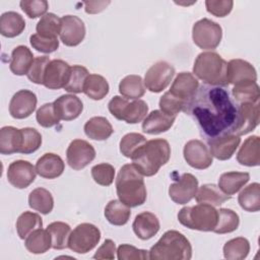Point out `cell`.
<instances>
[{
  "mask_svg": "<svg viewBox=\"0 0 260 260\" xmlns=\"http://www.w3.org/2000/svg\"><path fill=\"white\" fill-rule=\"evenodd\" d=\"M184 112L195 120L201 134L210 140L233 133L238 118V103L225 86L202 84Z\"/></svg>",
  "mask_w": 260,
  "mask_h": 260,
  "instance_id": "cell-1",
  "label": "cell"
},
{
  "mask_svg": "<svg viewBox=\"0 0 260 260\" xmlns=\"http://www.w3.org/2000/svg\"><path fill=\"white\" fill-rule=\"evenodd\" d=\"M171 157V146L166 139L146 141L132 155V165L142 176H154Z\"/></svg>",
  "mask_w": 260,
  "mask_h": 260,
  "instance_id": "cell-2",
  "label": "cell"
},
{
  "mask_svg": "<svg viewBox=\"0 0 260 260\" xmlns=\"http://www.w3.org/2000/svg\"><path fill=\"white\" fill-rule=\"evenodd\" d=\"M116 191L119 200L129 207H137L146 201L147 191L142 175L130 164L124 165L116 179Z\"/></svg>",
  "mask_w": 260,
  "mask_h": 260,
  "instance_id": "cell-3",
  "label": "cell"
},
{
  "mask_svg": "<svg viewBox=\"0 0 260 260\" xmlns=\"http://www.w3.org/2000/svg\"><path fill=\"white\" fill-rule=\"evenodd\" d=\"M192 246L189 240L178 231H168L151 247L149 259L152 260H190Z\"/></svg>",
  "mask_w": 260,
  "mask_h": 260,
  "instance_id": "cell-4",
  "label": "cell"
},
{
  "mask_svg": "<svg viewBox=\"0 0 260 260\" xmlns=\"http://www.w3.org/2000/svg\"><path fill=\"white\" fill-rule=\"evenodd\" d=\"M228 62L215 52H202L195 59L193 73L208 85L226 86Z\"/></svg>",
  "mask_w": 260,
  "mask_h": 260,
  "instance_id": "cell-5",
  "label": "cell"
},
{
  "mask_svg": "<svg viewBox=\"0 0 260 260\" xmlns=\"http://www.w3.org/2000/svg\"><path fill=\"white\" fill-rule=\"evenodd\" d=\"M217 217L218 213L214 206L205 203L185 206L178 213V220L182 225L201 232H213Z\"/></svg>",
  "mask_w": 260,
  "mask_h": 260,
  "instance_id": "cell-6",
  "label": "cell"
},
{
  "mask_svg": "<svg viewBox=\"0 0 260 260\" xmlns=\"http://www.w3.org/2000/svg\"><path fill=\"white\" fill-rule=\"evenodd\" d=\"M110 113L118 120L128 124H136L144 120L148 112L147 104L142 100L129 102L128 99L115 95L108 105Z\"/></svg>",
  "mask_w": 260,
  "mask_h": 260,
  "instance_id": "cell-7",
  "label": "cell"
},
{
  "mask_svg": "<svg viewBox=\"0 0 260 260\" xmlns=\"http://www.w3.org/2000/svg\"><path fill=\"white\" fill-rule=\"evenodd\" d=\"M222 38L221 26L208 18H202L193 24L192 39L194 44L202 50H214Z\"/></svg>",
  "mask_w": 260,
  "mask_h": 260,
  "instance_id": "cell-8",
  "label": "cell"
},
{
  "mask_svg": "<svg viewBox=\"0 0 260 260\" xmlns=\"http://www.w3.org/2000/svg\"><path fill=\"white\" fill-rule=\"evenodd\" d=\"M101 240V232L92 223L83 222L78 224L70 234L68 248L77 253L85 254L91 251Z\"/></svg>",
  "mask_w": 260,
  "mask_h": 260,
  "instance_id": "cell-9",
  "label": "cell"
},
{
  "mask_svg": "<svg viewBox=\"0 0 260 260\" xmlns=\"http://www.w3.org/2000/svg\"><path fill=\"white\" fill-rule=\"evenodd\" d=\"M175 68L166 61H158L151 65L144 76V85L151 92L162 91L172 81Z\"/></svg>",
  "mask_w": 260,
  "mask_h": 260,
  "instance_id": "cell-10",
  "label": "cell"
},
{
  "mask_svg": "<svg viewBox=\"0 0 260 260\" xmlns=\"http://www.w3.org/2000/svg\"><path fill=\"white\" fill-rule=\"evenodd\" d=\"M95 157L93 146L83 139H74L66 150V158L69 167L79 171L88 166Z\"/></svg>",
  "mask_w": 260,
  "mask_h": 260,
  "instance_id": "cell-11",
  "label": "cell"
},
{
  "mask_svg": "<svg viewBox=\"0 0 260 260\" xmlns=\"http://www.w3.org/2000/svg\"><path fill=\"white\" fill-rule=\"evenodd\" d=\"M260 103L238 104V118L233 133L241 136L253 131L259 124Z\"/></svg>",
  "mask_w": 260,
  "mask_h": 260,
  "instance_id": "cell-12",
  "label": "cell"
},
{
  "mask_svg": "<svg viewBox=\"0 0 260 260\" xmlns=\"http://www.w3.org/2000/svg\"><path fill=\"white\" fill-rule=\"evenodd\" d=\"M198 180L190 173L183 174L178 181L169 187V196L177 204H186L196 195Z\"/></svg>",
  "mask_w": 260,
  "mask_h": 260,
  "instance_id": "cell-13",
  "label": "cell"
},
{
  "mask_svg": "<svg viewBox=\"0 0 260 260\" xmlns=\"http://www.w3.org/2000/svg\"><path fill=\"white\" fill-rule=\"evenodd\" d=\"M84 22L75 15H64L61 17L60 40L68 47L78 46L85 37Z\"/></svg>",
  "mask_w": 260,
  "mask_h": 260,
  "instance_id": "cell-14",
  "label": "cell"
},
{
  "mask_svg": "<svg viewBox=\"0 0 260 260\" xmlns=\"http://www.w3.org/2000/svg\"><path fill=\"white\" fill-rule=\"evenodd\" d=\"M183 154L187 164L197 170L207 169L212 164V155L208 147L198 139L189 140L184 146Z\"/></svg>",
  "mask_w": 260,
  "mask_h": 260,
  "instance_id": "cell-15",
  "label": "cell"
},
{
  "mask_svg": "<svg viewBox=\"0 0 260 260\" xmlns=\"http://www.w3.org/2000/svg\"><path fill=\"white\" fill-rule=\"evenodd\" d=\"M36 175V168L27 160H14L7 169V180L17 189L27 188L35 181Z\"/></svg>",
  "mask_w": 260,
  "mask_h": 260,
  "instance_id": "cell-16",
  "label": "cell"
},
{
  "mask_svg": "<svg viewBox=\"0 0 260 260\" xmlns=\"http://www.w3.org/2000/svg\"><path fill=\"white\" fill-rule=\"evenodd\" d=\"M37 95L28 89H20L13 94L9 103V114L14 119L29 117L37 107Z\"/></svg>",
  "mask_w": 260,
  "mask_h": 260,
  "instance_id": "cell-17",
  "label": "cell"
},
{
  "mask_svg": "<svg viewBox=\"0 0 260 260\" xmlns=\"http://www.w3.org/2000/svg\"><path fill=\"white\" fill-rule=\"evenodd\" d=\"M226 79L229 84L256 82L257 72L252 64L242 59H233L226 65Z\"/></svg>",
  "mask_w": 260,
  "mask_h": 260,
  "instance_id": "cell-18",
  "label": "cell"
},
{
  "mask_svg": "<svg viewBox=\"0 0 260 260\" xmlns=\"http://www.w3.org/2000/svg\"><path fill=\"white\" fill-rule=\"evenodd\" d=\"M198 87L199 81L191 72H181L176 76L169 92L188 105Z\"/></svg>",
  "mask_w": 260,
  "mask_h": 260,
  "instance_id": "cell-19",
  "label": "cell"
},
{
  "mask_svg": "<svg viewBox=\"0 0 260 260\" xmlns=\"http://www.w3.org/2000/svg\"><path fill=\"white\" fill-rule=\"evenodd\" d=\"M70 72V66L67 62L55 59L52 60L45 71L43 84L49 89L64 88L67 83Z\"/></svg>",
  "mask_w": 260,
  "mask_h": 260,
  "instance_id": "cell-20",
  "label": "cell"
},
{
  "mask_svg": "<svg viewBox=\"0 0 260 260\" xmlns=\"http://www.w3.org/2000/svg\"><path fill=\"white\" fill-rule=\"evenodd\" d=\"M207 142L212 156L219 160H226L230 159L236 152L238 146L240 145L241 138L234 133H229L207 140Z\"/></svg>",
  "mask_w": 260,
  "mask_h": 260,
  "instance_id": "cell-21",
  "label": "cell"
},
{
  "mask_svg": "<svg viewBox=\"0 0 260 260\" xmlns=\"http://www.w3.org/2000/svg\"><path fill=\"white\" fill-rule=\"evenodd\" d=\"M53 104L58 118L63 121L76 119L83 110L81 100L74 94H63L55 100Z\"/></svg>",
  "mask_w": 260,
  "mask_h": 260,
  "instance_id": "cell-22",
  "label": "cell"
},
{
  "mask_svg": "<svg viewBox=\"0 0 260 260\" xmlns=\"http://www.w3.org/2000/svg\"><path fill=\"white\" fill-rule=\"evenodd\" d=\"M134 234L140 240H149L154 237L160 228L157 216L149 211H143L135 216L132 223Z\"/></svg>",
  "mask_w": 260,
  "mask_h": 260,
  "instance_id": "cell-23",
  "label": "cell"
},
{
  "mask_svg": "<svg viewBox=\"0 0 260 260\" xmlns=\"http://www.w3.org/2000/svg\"><path fill=\"white\" fill-rule=\"evenodd\" d=\"M65 169L63 159L55 153L47 152L42 155L36 164V172L45 179H56L60 177Z\"/></svg>",
  "mask_w": 260,
  "mask_h": 260,
  "instance_id": "cell-24",
  "label": "cell"
},
{
  "mask_svg": "<svg viewBox=\"0 0 260 260\" xmlns=\"http://www.w3.org/2000/svg\"><path fill=\"white\" fill-rule=\"evenodd\" d=\"M176 116H169L160 110L150 112L142 122L143 132L151 135L159 134L168 131L174 124Z\"/></svg>",
  "mask_w": 260,
  "mask_h": 260,
  "instance_id": "cell-25",
  "label": "cell"
},
{
  "mask_svg": "<svg viewBox=\"0 0 260 260\" xmlns=\"http://www.w3.org/2000/svg\"><path fill=\"white\" fill-rule=\"evenodd\" d=\"M237 160L242 166L256 167L260 164V139L257 135L248 137L242 144Z\"/></svg>",
  "mask_w": 260,
  "mask_h": 260,
  "instance_id": "cell-26",
  "label": "cell"
},
{
  "mask_svg": "<svg viewBox=\"0 0 260 260\" xmlns=\"http://www.w3.org/2000/svg\"><path fill=\"white\" fill-rule=\"evenodd\" d=\"M34 54L25 46H17L12 50L9 63L10 71L18 76L27 74L34 63Z\"/></svg>",
  "mask_w": 260,
  "mask_h": 260,
  "instance_id": "cell-27",
  "label": "cell"
},
{
  "mask_svg": "<svg viewBox=\"0 0 260 260\" xmlns=\"http://www.w3.org/2000/svg\"><path fill=\"white\" fill-rule=\"evenodd\" d=\"M22 144V131L13 126H4L0 130V152L12 154L19 152Z\"/></svg>",
  "mask_w": 260,
  "mask_h": 260,
  "instance_id": "cell-28",
  "label": "cell"
},
{
  "mask_svg": "<svg viewBox=\"0 0 260 260\" xmlns=\"http://www.w3.org/2000/svg\"><path fill=\"white\" fill-rule=\"evenodd\" d=\"M250 180L249 173L246 172H226L218 179L219 189L226 195H234L240 191Z\"/></svg>",
  "mask_w": 260,
  "mask_h": 260,
  "instance_id": "cell-29",
  "label": "cell"
},
{
  "mask_svg": "<svg viewBox=\"0 0 260 260\" xmlns=\"http://www.w3.org/2000/svg\"><path fill=\"white\" fill-rule=\"evenodd\" d=\"M114 132L112 124L105 117H92L84 124L85 135L93 140H106Z\"/></svg>",
  "mask_w": 260,
  "mask_h": 260,
  "instance_id": "cell-30",
  "label": "cell"
},
{
  "mask_svg": "<svg viewBox=\"0 0 260 260\" xmlns=\"http://www.w3.org/2000/svg\"><path fill=\"white\" fill-rule=\"evenodd\" d=\"M25 28L23 17L14 11L4 12L0 17V34L5 38L19 36Z\"/></svg>",
  "mask_w": 260,
  "mask_h": 260,
  "instance_id": "cell-31",
  "label": "cell"
},
{
  "mask_svg": "<svg viewBox=\"0 0 260 260\" xmlns=\"http://www.w3.org/2000/svg\"><path fill=\"white\" fill-rule=\"evenodd\" d=\"M232 196L224 194L214 184H204L196 192L195 199L198 203H205L212 206H219L230 200Z\"/></svg>",
  "mask_w": 260,
  "mask_h": 260,
  "instance_id": "cell-32",
  "label": "cell"
},
{
  "mask_svg": "<svg viewBox=\"0 0 260 260\" xmlns=\"http://www.w3.org/2000/svg\"><path fill=\"white\" fill-rule=\"evenodd\" d=\"M24 246L32 254H43L52 248L51 236L47 230L37 229L25 238Z\"/></svg>",
  "mask_w": 260,
  "mask_h": 260,
  "instance_id": "cell-33",
  "label": "cell"
},
{
  "mask_svg": "<svg viewBox=\"0 0 260 260\" xmlns=\"http://www.w3.org/2000/svg\"><path fill=\"white\" fill-rule=\"evenodd\" d=\"M130 215V207L120 200H111L105 207V216L107 220L114 225L126 224Z\"/></svg>",
  "mask_w": 260,
  "mask_h": 260,
  "instance_id": "cell-34",
  "label": "cell"
},
{
  "mask_svg": "<svg viewBox=\"0 0 260 260\" xmlns=\"http://www.w3.org/2000/svg\"><path fill=\"white\" fill-rule=\"evenodd\" d=\"M119 92L126 99L139 100L145 93L142 77L135 74L125 76L119 83Z\"/></svg>",
  "mask_w": 260,
  "mask_h": 260,
  "instance_id": "cell-35",
  "label": "cell"
},
{
  "mask_svg": "<svg viewBox=\"0 0 260 260\" xmlns=\"http://www.w3.org/2000/svg\"><path fill=\"white\" fill-rule=\"evenodd\" d=\"M28 205L42 214H48L53 210L54 199L51 192L43 187L34 189L28 195Z\"/></svg>",
  "mask_w": 260,
  "mask_h": 260,
  "instance_id": "cell-36",
  "label": "cell"
},
{
  "mask_svg": "<svg viewBox=\"0 0 260 260\" xmlns=\"http://www.w3.org/2000/svg\"><path fill=\"white\" fill-rule=\"evenodd\" d=\"M109 89L107 79L100 74H89L83 86V92L94 101L103 100L108 94Z\"/></svg>",
  "mask_w": 260,
  "mask_h": 260,
  "instance_id": "cell-37",
  "label": "cell"
},
{
  "mask_svg": "<svg viewBox=\"0 0 260 260\" xmlns=\"http://www.w3.org/2000/svg\"><path fill=\"white\" fill-rule=\"evenodd\" d=\"M240 206L248 212H257L260 209V185L252 183L245 187L238 196Z\"/></svg>",
  "mask_w": 260,
  "mask_h": 260,
  "instance_id": "cell-38",
  "label": "cell"
},
{
  "mask_svg": "<svg viewBox=\"0 0 260 260\" xmlns=\"http://www.w3.org/2000/svg\"><path fill=\"white\" fill-rule=\"evenodd\" d=\"M47 231L51 236L52 248L55 250H63L68 248V241L71 234V228L63 221H54L47 226Z\"/></svg>",
  "mask_w": 260,
  "mask_h": 260,
  "instance_id": "cell-39",
  "label": "cell"
},
{
  "mask_svg": "<svg viewBox=\"0 0 260 260\" xmlns=\"http://www.w3.org/2000/svg\"><path fill=\"white\" fill-rule=\"evenodd\" d=\"M43 226L42 217L35 212L24 211L16 220L17 235L21 240H24L30 233Z\"/></svg>",
  "mask_w": 260,
  "mask_h": 260,
  "instance_id": "cell-40",
  "label": "cell"
},
{
  "mask_svg": "<svg viewBox=\"0 0 260 260\" xmlns=\"http://www.w3.org/2000/svg\"><path fill=\"white\" fill-rule=\"evenodd\" d=\"M61 28V18L54 13H46L37 23V34L43 38L58 39Z\"/></svg>",
  "mask_w": 260,
  "mask_h": 260,
  "instance_id": "cell-41",
  "label": "cell"
},
{
  "mask_svg": "<svg viewBox=\"0 0 260 260\" xmlns=\"http://www.w3.org/2000/svg\"><path fill=\"white\" fill-rule=\"evenodd\" d=\"M250 252V243L246 238L238 237L228 241L223 246V256L230 260H243Z\"/></svg>",
  "mask_w": 260,
  "mask_h": 260,
  "instance_id": "cell-42",
  "label": "cell"
},
{
  "mask_svg": "<svg viewBox=\"0 0 260 260\" xmlns=\"http://www.w3.org/2000/svg\"><path fill=\"white\" fill-rule=\"evenodd\" d=\"M218 217L217 223L213 232L219 235L229 234L236 231L240 223V217L238 213L229 208H219L217 210Z\"/></svg>",
  "mask_w": 260,
  "mask_h": 260,
  "instance_id": "cell-43",
  "label": "cell"
},
{
  "mask_svg": "<svg viewBox=\"0 0 260 260\" xmlns=\"http://www.w3.org/2000/svg\"><path fill=\"white\" fill-rule=\"evenodd\" d=\"M232 94L238 104L258 103L260 99V89L257 82L241 83L234 86Z\"/></svg>",
  "mask_w": 260,
  "mask_h": 260,
  "instance_id": "cell-44",
  "label": "cell"
},
{
  "mask_svg": "<svg viewBox=\"0 0 260 260\" xmlns=\"http://www.w3.org/2000/svg\"><path fill=\"white\" fill-rule=\"evenodd\" d=\"M89 75L87 69L81 65H73L70 67L68 80L64 89L72 93L83 92L84 82Z\"/></svg>",
  "mask_w": 260,
  "mask_h": 260,
  "instance_id": "cell-45",
  "label": "cell"
},
{
  "mask_svg": "<svg viewBox=\"0 0 260 260\" xmlns=\"http://www.w3.org/2000/svg\"><path fill=\"white\" fill-rule=\"evenodd\" d=\"M22 131V144L19 150V153L29 154L37 151L42 144V135L41 133L30 127H25L21 129Z\"/></svg>",
  "mask_w": 260,
  "mask_h": 260,
  "instance_id": "cell-46",
  "label": "cell"
},
{
  "mask_svg": "<svg viewBox=\"0 0 260 260\" xmlns=\"http://www.w3.org/2000/svg\"><path fill=\"white\" fill-rule=\"evenodd\" d=\"M146 138L140 133H128L120 140V152L128 158H131L133 153L144 143Z\"/></svg>",
  "mask_w": 260,
  "mask_h": 260,
  "instance_id": "cell-47",
  "label": "cell"
},
{
  "mask_svg": "<svg viewBox=\"0 0 260 260\" xmlns=\"http://www.w3.org/2000/svg\"><path fill=\"white\" fill-rule=\"evenodd\" d=\"M91 177L93 181L101 186H110L115 178V169L112 165L103 162L91 168Z\"/></svg>",
  "mask_w": 260,
  "mask_h": 260,
  "instance_id": "cell-48",
  "label": "cell"
},
{
  "mask_svg": "<svg viewBox=\"0 0 260 260\" xmlns=\"http://www.w3.org/2000/svg\"><path fill=\"white\" fill-rule=\"evenodd\" d=\"M158 106L162 113L169 116H176V117L179 114V112L184 111L185 108L187 107V105L184 102L174 96L169 91L162 94V96L159 100Z\"/></svg>",
  "mask_w": 260,
  "mask_h": 260,
  "instance_id": "cell-49",
  "label": "cell"
},
{
  "mask_svg": "<svg viewBox=\"0 0 260 260\" xmlns=\"http://www.w3.org/2000/svg\"><path fill=\"white\" fill-rule=\"evenodd\" d=\"M37 122L39 123L40 126L45 127V128H50L55 125H57L60 121L58 118L54 104L53 103H47L44 104L38 111H37Z\"/></svg>",
  "mask_w": 260,
  "mask_h": 260,
  "instance_id": "cell-50",
  "label": "cell"
},
{
  "mask_svg": "<svg viewBox=\"0 0 260 260\" xmlns=\"http://www.w3.org/2000/svg\"><path fill=\"white\" fill-rule=\"evenodd\" d=\"M51 62L48 56H40L35 58L34 63L30 69L27 72V78L36 83V84H43L44 82V74L48 64Z\"/></svg>",
  "mask_w": 260,
  "mask_h": 260,
  "instance_id": "cell-51",
  "label": "cell"
},
{
  "mask_svg": "<svg viewBox=\"0 0 260 260\" xmlns=\"http://www.w3.org/2000/svg\"><path fill=\"white\" fill-rule=\"evenodd\" d=\"M19 5L29 18L44 16L49 8V3L46 0H22Z\"/></svg>",
  "mask_w": 260,
  "mask_h": 260,
  "instance_id": "cell-52",
  "label": "cell"
},
{
  "mask_svg": "<svg viewBox=\"0 0 260 260\" xmlns=\"http://www.w3.org/2000/svg\"><path fill=\"white\" fill-rule=\"evenodd\" d=\"M117 257L119 260H147L149 259V251L138 249L129 244H122L117 249Z\"/></svg>",
  "mask_w": 260,
  "mask_h": 260,
  "instance_id": "cell-53",
  "label": "cell"
},
{
  "mask_svg": "<svg viewBox=\"0 0 260 260\" xmlns=\"http://www.w3.org/2000/svg\"><path fill=\"white\" fill-rule=\"evenodd\" d=\"M29 43L34 49L38 52L50 54L55 52L59 48L58 39H48L39 36L38 34H34L29 37Z\"/></svg>",
  "mask_w": 260,
  "mask_h": 260,
  "instance_id": "cell-54",
  "label": "cell"
},
{
  "mask_svg": "<svg viewBox=\"0 0 260 260\" xmlns=\"http://www.w3.org/2000/svg\"><path fill=\"white\" fill-rule=\"evenodd\" d=\"M234 2L231 0H206L205 1V6L206 10L211 13L212 15L216 17H224L226 16L233 9Z\"/></svg>",
  "mask_w": 260,
  "mask_h": 260,
  "instance_id": "cell-55",
  "label": "cell"
},
{
  "mask_svg": "<svg viewBox=\"0 0 260 260\" xmlns=\"http://www.w3.org/2000/svg\"><path fill=\"white\" fill-rule=\"evenodd\" d=\"M116 252V245L111 239L105 240L103 245L96 250L95 254L93 255L94 259H110L113 260L115 258Z\"/></svg>",
  "mask_w": 260,
  "mask_h": 260,
  "instance_id": "cell-56",
  "label": "cell"
},
{
  "mask_svg": "<svg viewBox=\"0 0 260 260\" xmlns=\"http://www.w3.org/2000/svg\"><path fill=\"white\" fill-rule=\"evenodd\" d=\"M110 1H92V2H84L85 12L88 14H95L103 11L108 5Z\"/></svg>",
  "mask_w": 260,
  "mask_h": 260,
  "instance_id": "cell-57",
  "label": "cell"
}]
</instances>
